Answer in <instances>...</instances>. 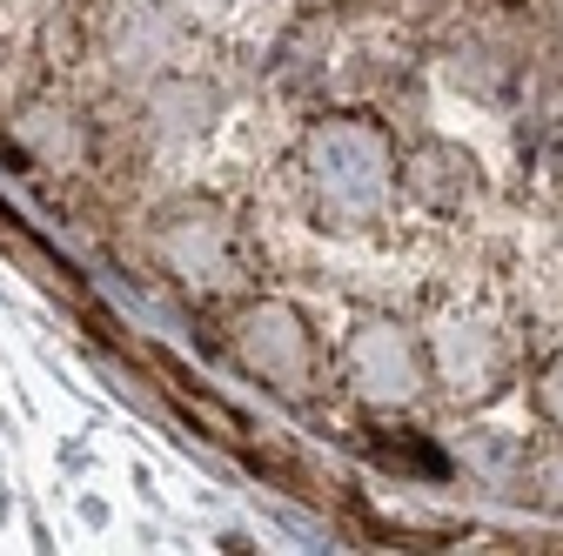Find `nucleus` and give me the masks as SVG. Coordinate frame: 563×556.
I'll list each match as a JSON object with an SVG mask.
<instances>
[{"label":"nucleus","mask_w":563,"mask_h":556,"mask_svg":"<svg viewBox=\"0 0 563 556\" xmlns=\"http://www.w3.org/2000/svg\"><path fill=\"white\" fill-rule=\"evenodd\" d=\"M229 349L249 376L275 382V389H309L316 376V329L302 322V309L289 302H249L235 322H229Z\"/></svg>","instance_id":"nucleus-3"},{"label":"nucleus","mask_w":563,"mask_h":556,"mask_svg":"<svg viewBox=\"0 0 563 556\" xmlns=\"http://www.w3.org/2000/svg\"><path fill=\"white\" fill-rule=\"evenodd\" d=\"M523 497H537L543 510H563V443H543L523 469Z\"/></svg>","instance_id":"nucleus-8"},{"label":"nucleus","mask_w":563,"mask_h":556,"mask_svg":"<svg viewBox=\"0 0 563 556\" xmlns=\"http://www.w3.org/2000/svg\"><path fill=\"white\" fill-rule=\"evenodd\" d=\"M537 409H543L550 423L563 430V356H556V363H550V369L537 376Z\"/></svg>","instance_id":"nucleus-9"},{"label":"nucleus","mask_w":563,"mask_h":556,"mask_svg":"<svg viewBox=\"0 0 563 556\" xmlns=\"http://www.w3.org/2000/svg\"><path fill=\"white\" fill-rule=\"evenodd\" d=\"M162 262L195 289H235L242 282V242H235V222L216 215V208H175L162 222Z\"/></svg>","instance_id":"nucleus-5"},{"label":"nucleus","mask_w":563,"mask_h":556,"mask_svg":"<svg viewBox=\"0 0 563 556\" xmlns=\"http://www.w3.org/2000/svg\"><path fill=\"white\" fill-rule=\"evenodd\" d=\"M342 382L356 389L369 409H409L422 389L437 382L430 376V342H422L409 322L369 315L342 342Z\"/></svg>","instance_id":"nucleus-2"},{"label":"nucleus","mask_w":563,"mask_h":556,"mask_svg":"<svg viewBox=\"0 0 563 556\" xmlns=\"http://www.w3.org/2000/svg\"><path fill=\"white\" fill-rule=\"evenodd\" d=\"M216 108H222L216 88H201V81H188V75H168V81H155V94H148V127L162 134V142H195V134L216 127Z\"/></svg>","instance_id":"nucleus-7"},{"label":"nucleus","mask_w":563,"mask_h":556,"mask_svg":"<svg viewBox=\"0 0 563 556\" xmlns=\"http://www.w3.org/2000/svg\"><path fill=\"white\" fill-rule=\"evenodd\" d=\"M422 342H430V376L456 402L504 396V382H510V342H504V329H489L476 315H443Z\"/></svg>","instance_id":"nucleus-4"},{"label":"nucleus","mask_w":563,"mask_h":556,"mask_svg":"<svg viewBox=\"0 0 563 556\" xmlns=\"http://www.w3.org/2000/svg\"><path fill=\"white\" fill-rule=\"evenodd\" d=\"M476 188H483V181H476V162H470L463 148H450V142H430V148L409 162V194H416L422 208H437V215H456Z\"/></svg>","instance_id":"nucleus-6"},{"label":"nucleus","mask_w":563,"mask_h":556,"mask_svg":"<svg viewBox=\"0 0 563 556\" xmlns=\"http://www.w3.org/2000/svg\"><path fill=\"white\" fill-rule=\"evenodd\" d=\"M396 148L383 121L369 114H329L322 127H309L302 142V188H309V215L335 235L369 229L389 194H396Z\"/></svg>","instance_id":"nucleus-1"}]
</instances>
